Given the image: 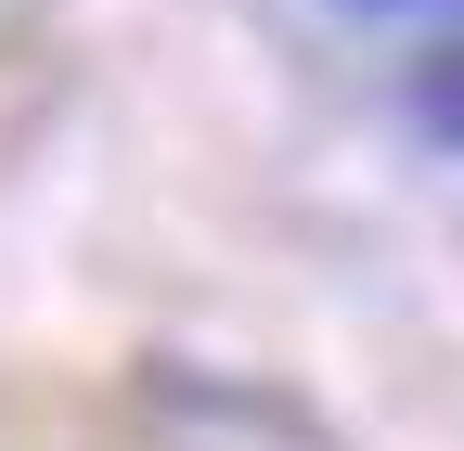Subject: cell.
<instances>
[{
  "label": "cell",
  "mask_w": 464,
  "mask_h": 451,
  "mask_svg": "<svg viewBox=\"0 0 464 451\" xmlns=\"http://www.w3.org/2000/svg\"><path fill=\"white\" fill-rule=\"evenodd\" d=\"M362 14H464V0H362Z\"/></svg>",
  "instance_id": "obj_2"
},
{
  "label": "cell",
  "mask_w": 464,
  "mask_h": 451,
  "mask_svg": "<svg viewBox=\"0 0 464 451\" xmlns=\"http://www.w3.org/2000/svg\"><path fill=\"white\" fill-rule=\"evenodd\" d=\"M413 117H426V130L464 155V39H439L426 65H413Z\"/></svg>",
  "instance_id": "obj_1"
}]
</instances>
